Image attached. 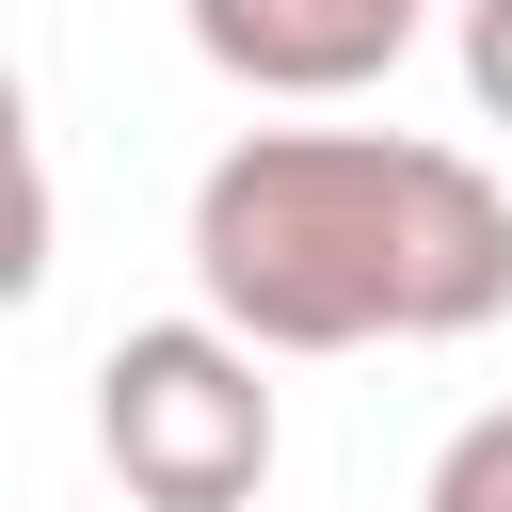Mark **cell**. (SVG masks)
Instances as JSON below:
<instances>
[{
  "label": "cell",
  "mask_w": 512,
  "mask_h": 512,
  "mask_svg": "<svg viewBox=\"0 0 512 512\" xmlns=\"http://www.w3.org/2000/svg\"><path fill=\"white\" fill-rule=\"evenodd\" d=\"M416 32L432 0H192V48L240 96H368Z\"/></svg>",
  "instance_id": "3"
},
{
  "label": "cell",
  "mask_w": 512,
  "mask_h": 512,
  "mask_svg": "<svg viewBox=\"0 0 512 512\" xmlns=\"http://www.w3.org/2000/svg\"><path fill=\"white\" fill-rule=\"evenodd\" d=\"M464 96L512 128V0H464Z\"/></svg>",
  "instance_id": "5"
},
{
  "label": "cell",
  "mask_w": 512,
  "mask_h": 512,
  "mask_svg": "<svg viewBox=\"0 0 512 512\" xmlns=\"http://www.w3.org/2000/svg\"><path fill=\"white\" fill-rule=\"evenodd\" d=\"M96 448L144 512H256L272 480V384L240 320H128L96 352Z\"/></svg>",
  "instance_id": "2"
},
{
  "label": "cell",
  "mask_w": 512,
  "mask_h": 512,
  "mask_svg": "<svg viewBox=\"0 0 512 512\" xmlns=\"http://www.w3.org/2000/svg\"><path fill=\"white\" fill-rule=\"evenodd\" d=\"M192 288L256 352H432L512 320V192L400 128H240L192 176Z\"/></svg>",
  "instance_id": "1"
},
{
  "label": "cell",
  "mask_w": 512,
  "mask_h": 512,
  "mask_svg": "<svg viewBox=\"0 0 512 512\" xmlns=\"http://www.w3.org/2000/svg\"><path fill=\"white\" fill-rule=\"evenodd\" d=\"M416 512H512V400H496V416H464V432L432 448Z\"/></svg>",
  "instance_id": "4"
}]
</instances>
